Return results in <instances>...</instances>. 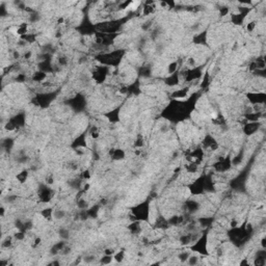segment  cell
<instances>
[{
  "instance_id": "13",
  "label": "cell",
  "mask_w": 266,
  "mask_h": 266,
  "mask_svg": "<svg viewBox=\"0 0 266 266\" xmlns=\"http://www.w3.org/2000/svg\"><path fill=\"white\" fill-rule=\"evenodd\" d=\"M261 245H262V249H266V239H265V237H263V238L261 239Z\"/></svg>"
},
{
  "instance_id": "5",
  "label": "cell",
  "mask_w": 266,
  "mask_h": 266,
  "mask_svg": "<svg viewBox=\"0 0 266 266\" xmlns=\"http://www.w3.org/2000/svg\"><path fill=\"white\" fill-rule=\"evenodd\" d=\"M52 208H46V209H43L42 212H41V214H42V216L44 217V218L46 219H51V216H52Z\"/></svg>"
},
{
  "instance_id": "6",
  "label": "cell",
  "mask_w": 266,
  "mask_h": 266,
  "mask_svg": "<svg viewBox=\"0 0 266 266\" xmlns=\"http://www.w3.org/2000/svg\"><path fill=\"white\" fill-rule=\"evenodd\" d=\"M27 177H28V172L27 171H22V172L20 173V174H18L17 175V180L20 183H24L25 181H26V179H27Z\"/></svg>"
},
{
  "instance_id": "1",
  "label": "cell",
  "mask_w": 266,
  "mask_h": 266,
  "mask_svg": "<svg viewBox=\"0 0 266 266\" xmlns=\"http://www.w3.org/2000/svg\"><path fill=\"white\" fill-rule=\"evenodd\" d=\"M207 235H203L200 237L197 241H194V244L190 247L193 251L200 253L201 255H208V251H207Z\"/></svg>"
},
{
  "instance_id": "7",
  "label": "cell",
  "mask_w": 266,
  "mask_h": 266,
  "mask_svg": "<svg viewBox=\"0 0 266 266\" xmlns=\"http://www.w3.org/2000/svg\"><path fill=\"white\" fill-rule=\"evenodd\" d=\"M113 258H115V261L119 262V263L123 262V260L125 259V253H124V251H117V253H115V254H113Z\"/></svg>"
},
{
  "instance_id": "2",
  "label": "cell",
  "mask_w": 266,
  "mask_h": 266,
  "mask_svg": "<svg viewBox=\"0 0 266 266\" xmlns=\"http://www.w3.org/2000/svg\"><path fill=\"white\" fill-rule=\"evenodd\" d=\"M259 123L258 122H251L249 124H246L243 128V131L245 132L246 134H254L255 132L259 129Z\"/></svg>"
},
{
  "instance_id": "10",
  "label": "cell",
  "mask_w": 266,
  "mask_h": 266,
  "mask_svg": "<svg viewBox=\"0 0 266 266\" xmlns=\"http://www.w3.org/2000/svg\"><path fill=\"white\" fill-rule=\"evenodd\" d=\"M189 256H190V254L189 253H187V251H183V253H181V254L178 256V259H179L180 261L183 262V263H185V262L188 260Z\"/></svg>"
},
{
  "instance_id": "3",
  "label": "cell",
  "mask_w": 266,
  "mask_h": 266,
  "mask_svg": "<svg viewBox=\"0 0 266 266\" xmlns=\"http://www.w3.org/2000/svg\"><path fill=\"white\" fill-rule=\"evenodd\" d=\"M179 80H180V76L178 75V73H174V74H171L169 77L165 79L167 85H177L179 84Z\"/></svg>"
},
{
  "instance_id": "9",
  "label": "cell",
  "mask_w": 266,
  "mask_h": 266,
  "mask_svg": "<svg viewBox=\"0 0 266 266\" xmlns=\"http://www.w3.org/2000/svg\"><path fill=\"white\" fill-rule=\"evenodd\" d=\"M177 69H178V62H172V64H169V68H167V72L169 74H174V73H176Z\"/></svg>"
},
{
  "instance_id": "4",
  "label": "cell",
  "mask_w": 266,
  "mask_h": 266,
  "mask_svg": "<svg viewBox=\"0 0 266 266\" xmlns=\"http://www.w3.org/2000/svg\"><path fill=\"white\" fill-rule=\"evenodd\" d=\"M188 91H189L188 87H184V88H182V90L176 91V92L172 94V97L175 98V99H178V100L186 98L187 94H188Z\"/></svg>"
},
{
  "instance_id": "8",
  "label": "cell",
  "mask_w": 266,
  "mask_h": 266,
  "mask_svg": "<svg viewBox=\"0 0 266 266\" xmlns=\"http://www.w3.org/2000/svg\"><path fill=\"white\" fill-rule=\"evenodd\" d=\"M111 262H112V256L111 255H104L102 258L100 259V263L103 264V265L110 264Z\"/></svg>"
},
{
  "instance_id": "11",
  "label": "cell",
  "mask_w": 266,
  "mask_h": 266,
  "mask_svg": "<svg viewBox=\"0 0 266 266\" xmlns=\"http://www.w3.org/2000/svg\"><path fill=\"white\" fill-rule=\"evenodd\" d=\"M186 262L188 264H190V265H196V264L199 263V258H198L197 256H191V255H190L188 260H187Z\"/></svg>"
},
{
  "instance_id": "12",
  "label": "cell",
  "mask_w": 266,
  "mask_h": 266,
  "mask_svg": "<svg viewBox=\"0 0 266 266\" xmlns=\"http://www.w3.org/2000/svg\"><path fill=\"white\" fill-rule=\"evenodd\" d=\"M255 27H256V22H249V24H247V30H249V32L253 31V30L255 29Z\"/></svg>"
}]
</instances>
